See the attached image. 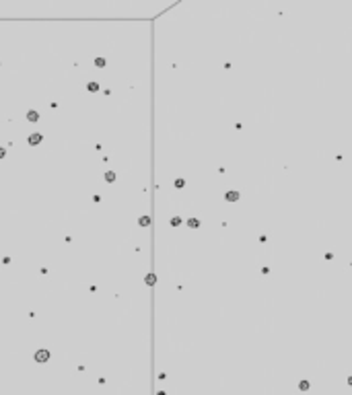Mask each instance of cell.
Returning <instances> with one entry per match:
<instances>
[{
  "instance_id": "cell-9",
  "label": "cell",
  "mask_w": 352,
  "mask_h": 395,
  "mask_svg": "<svg viewBox=\"0 0 352 395\" xmlns=\"http://www.w3.org/2000/svg\"><path fill=\"white\" fill-rule=\"evenodd\" d=\"M140 225H142V226H148V225H151V218H148V216H142V218H140Z\"/></svg>"
},
{
  "instance_id": "cell-6",
  "label": "cell",
  "mask_w": 352,
  "mask_h": 395,
  "mask_svg": "<svg viewBox=\"0 0 352 395\" xmlns=\"http://www.w3.org/2000/svg\"><path fill=\"white\" fill-rule=\"evenodd\" d=\"M105 179H107V181H115V173H113V171H107V173H105Z\"/></svg>"
},
{
  "instance_id": "cell-1",
  "label": "cell",
  "mask_w": 352,
  "mask_h": 395,
  "mask_svg": "<svg viewBox=\"0 0 352 395\" xmlns=\"http://www.w3.org/2000/svg\"><path fill=\"white\" fill-rule=\"evenodd\" d=\"M35 360L37 362H48L49 360V352L48 350H37V352H35Z\"/></svg>"
},
{
  "instance_id": "cell-4",
  "label": "cell",
  "mask_w": 352,
  "mask_h": 395,
  "mask_svg": "<svg viewBox=\"0 0 352 395\" xmlns=\"http://www.w3.org/2000/svg\"><path fill=\"white\" fill-rule=\"evenodd\" d=\"M187 226H192V229H198V226H200V220H198V218H192V220H187Z\"/></svg>"
},
{
  "instance_id": "cell-2",
  "label": "cell",
  "mask_w": 352,
  "mask_h": 395,
  "mask_svg": "<svg viewBox=\"0 0 352 395\" xmlns=\"http://www.w3.org/2000/svg\"><path fill=\"white\" fill-rule=\"evenodd\" d=\"M41 142V134H31V136H29V144H39Z\"/></svg>"
},
{
  "instance_id": "cell-12",
  "label": "cell",
  "mask_w": 352,
  "mask_h": 395,
  "mask_svg": "<svg viewBox=\"0 0 352 395\" xmlns=\"http://www.w3.org/2000/svg\"><path fill=\"white\" fill-rule=\"evenodd\" d=\"M299 387H301V391H305V389H309V383H307V381H301V385H299Z\"/></svg>"
},
{
  "instance_id": "cell-11",
  "label": "cell",
  "mask_w": 352,
  "mask_h": 395,
  "mask_svg": "<svg viewBox=\"0 0 352 395\" xmlns=\"http://www.w3.org/2000/svg\"><path fill=\"white\" fill-rule=\"evenodd\" d=\"M171 225H173V226L181 225V218H179V216H175V218H173V220H171Z\"/></svg>"
},
{
  "instance_id": "cell-5",
  "label": "cell",
  "mask_w": 352,
  "mask_h": 395,
  "mask_svg": "<svg viewBox=\"0 0 352 395\" xmlns=\"http://www.w3.org/2000/svg\"><path fill=\"white\" fill-rule=\"evenodd\" d=\"M27 117H29V122H37V119H39V115H37V111H29V113H27Z\"/></svg>"
},
{
  "instance_id": "cell-10",
  "label": "cell",
  "mask_w": 352,
  "mask_h": 395,
  "mask_svg": "<svg viewBox=\"0 0 352 395\" xmlns=\"http://www.w3.org/2000/svg\"><path fill=\"white\" fill-rule=\"evenodd\" d=\"M95 64L99 66V68H103V66H105V58H97V60H95Z\"/></svg>"
},
{
  "instance_id": "cell-7",
  "label": "cell",
  "mask_w": 352,
  "mask_h": 395,
  "mask_svg": "<svg viewBox=\"0 0 352 395\" xmlns=\"http://www.w3.org/2000/svg\"><path fill=\"white\" fill-rule=\"evenodd\" d=\"M87 89H89L91 93H95V91H99V84H97V82H89V84H87Z\"/></svg>"
},
{
  "instance_id": "cell-3",
  "label": "cell",
  "mask_w": 352,
  "mask_h": 395,
  "mask_svg": "<svg viewBox=\"0 0 352 395\" xmlns=\"http://www.w3.org/2000/svg\"><path fill=\"white\" fill-rule=\"evenodd\" d=\"M227 200L229 202H237V200H239V194H237V191H227Z\"/></svg>"
},
{
  "instance_id": "cell-8",
  "label": "cell",
  "mask_w": 352,
  "mask_h": 395,
  "mask_svg": "<svg viewBox=\"0 0 352 395\" xmlns=\"http://www.w3.org/2000/svg\"><path fill=\"white\" fill-rule=\"evenodd\" d=\"M154 282H157V278H154L152 274H148V276H146V284H148V286H152Z\"/></svg>"
},
{
  "instance_id": "cell-13",
  "label": "cell",
  "mask_w": 352,
  "mask_h": 395,
  "mask_svg": "<svg viewBox=\"0 0 352 395\" xmlns=\"http://www.w3.org/2000/svg\"><path fill=\"white\" fill-rule=\"evenodd\" d=\"M183 185H186L183 179H177V181H175V187H183Z\"/></svg>"
},
{
  "instance_id": "cell-14",
  "label": "cell",
  "mask_w": 352,
  "mask_h": 395,
  "mask_svg": "<svg viewBox=\"0 0 352 395\" xmlns=\"http://www.w3.org/2000/svg\"><path fill=\"white\" fill-rule=\"evenodd\" d=\"M4 154H6V148H2V146H0V158H4Z\"/></svg>"
}]
</instances>
